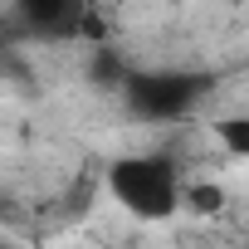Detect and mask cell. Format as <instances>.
Wrapping results in <instances>:
<instances>
[{"label":"cell","mask_w":249,"mask_h":249,"mask_svg":"<svg viewBox=\"0 0 249 249\" xmlns=\"http://www.w3.org/2000/svg\"><path fill=\"white\" fill-rule=\"evenodd\" d=\"M107 191L122 210H132L142 220H166L171 210H181V171L166 152H142V157L112 161Z\"/></svg>","instance_id":"cell-1"},{"label":"cell","mask_w":249,"mask_h":249,"mask_svg":"<svg viewBox=\"0 0 249 249\" xmlns=\"http://www.w3.org/2000/svg\"><path fill=\"white\" fill-rule=\"evenodd\" d=\"M205 93H210V78L205 73H186V69H152V73H127L122 78L127 107L137 117H147V122H176Z\"/></svg>","instance_id":"cell-2"},{"label":"cell","mask_w":249,"mask_h":249,"mask_svg":"<svg viewBox=\"0 0 249 249\" xmlns=\"http://www.w3.org/2000/svg\"><path fill=\"white\" fill-rule=\"evenodd\" d=\"M15 15L44 35V39H64V35H78L83 30V15H88V0H10Z\"/></svg>","instance_id":"cell-3"},{"label":"cell","mask_w":249,"mask_h":249,"mask_svg":"<svg viewBox=\"0 0 249 249\" xmlns=\"http://www.w3.org/2000/svg\"><path fill=\"white\" fill-rule=\"evenodd\" d=\"M215 132H220V142H225V152H230V157L249 161V112H239V117H225Z\"/></svg>","instance_id":"cell-4"},{"label":"cell","mask_w":249,"mask_h":249,"mask_svg":"<svg viewBox=\"0 0 249 249\" xmlns=\"http://www.w3.org/2000/svg\"><path fill=\"white\" fill-rule=\"evenodd\" d=\"M181 200H186V205H196L200 215H215V210H225V196H220L215 186H181Z\"/></svg>","instance_id":"cell-5"},{"label":"cell","mask_w":249,"mask_h":249,"mask_svg":"<svg viewBox=\"0 0 249 249\" xmlns=\"http://www.w3.org/2000/svg\"><path fill=\"white\" fill-rule=\"evenodd\" d=\"M93 78H98V83H117V88H122V78H127V73H122V64L103 49V54L93 59Z\"/></svg>","instance_id":"cell-6"}]
</instances>
